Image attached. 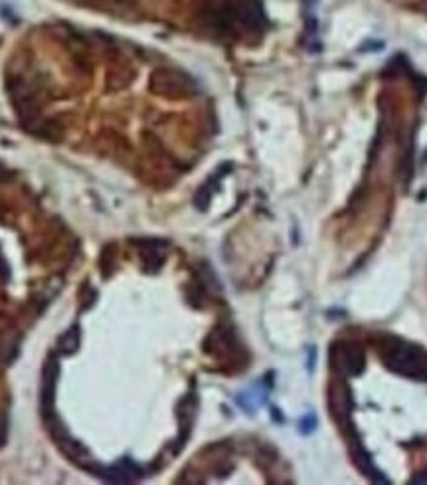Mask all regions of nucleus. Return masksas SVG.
Wrapping results in <instances>:
<instances>
[{"mask_svg": "<svg viewBox=\"0 0 427 485\" xmlns=\"http://www.w3.org/2000/svg\"><path fill=\"white\" fill-rule=\"evenodd\" d=\"M142 246V262L147 272H156L161 265L165 264V242L158 240H147V242H139Z\"/></svg>", "mask_w": 427, "mask_h": 485, "instance_id": "nucleus-4", "label": "nucleus"}, {"mask_svg": "<svg viewBox=\"0 0 427 485\" xmlns=\"http://www.w3.org/2000/svg\"><path fill=\"white\" fill-rule=\"evenodd\" d=\"M384 363L395 375L412 378V380H427V354L409 343L390 341L382 351Z\"/></svg>", "mask_w": 427, "mask_h": 485, "instance_id": "nucleus-1", "label": "nucleus"}, {"mask_svg": "<svg viewBox=\"0 0 427 485\" xmlns=\"http://www.w3.org/2000/svg\"><path fill=\"white\" fill-rule=\"evenodd\" d=\"M6 436H8V424H6V418H4V416H0V446H4Z\"/></svg>", "mask_w": 427, "mask_h": 485, "instance_id": "nucleus-7", "label": "nucleus"}, {"mask_svg": "<svg viewBox=\"0 0 427 485\" xmlns=\"http://www.w3.org/2000/svg\"><path fill=\"white\" fill-rule=\"evenodd\" d=\"M301 434H311V432H315V428H317V416L311 412V414H307L305 418L301 420Z\"/></svg>", "mask_w": 427, "mask_h": 485, "instance_id": "nucleus-6", "label": "nucleus"}, {"mask_svg": "<svg viewBox=\"0 0 427 485\" xmlns=\"http://www.w3.org/2000/svg\"><path fill=\"white\" fill-rule=\"evenodd\" d=\"M79 347V327H72L69 331L62 335L60 339V351L64 354L76 353Z\"/></svg>", "mask_w": 427, "mask_h": 485, "instance_id": "nucleus-5", "label": "nucleus"}, {"mask_svg": "<svg viewBox=\"0 0 427 485\" xmlns=\"http://www.w3.org/2000/svg\"><path fill=\"white\" fill-rule=\"evenodd\" d=\"M330 361H332V366L344 376H356L364 371V354L360 349H356L354 345H348V343L334 345L330 353Z\"/></svg>", "mask_w": 427, "mask_h": 485, "instance_id": "nucleus-3", "label": "nucleus"}, {"mask_svg": "<svg viewBox=\"0 0 427 485\" xmlns=\"http://www.w3.org/2000/svg\"><path fill=\"white\" fill-rule=\"evenodd\" d=\"M60 378V364L55 361L54 354L48 357L42 371V388H40V408H42V418L46 424L55 420V385Z\"/></svg>", "mask_w": 427, "mask_h": 485, "instance_id": "nucleus-2", "label": "nucleus"}]
</instances>
